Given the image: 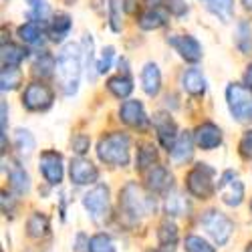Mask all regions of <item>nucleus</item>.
<instances>
[{"label": "nucleus", "mask_w": 252, "mask_h": 252, "mask_svg": "<svg viewBox=\"0 0 252 252\" xmlns=\"http://www.w3.org/2000/svg\"><path fill=\"white\" fill-rule=\"evenodd\" d=\"M236 45L242 53H248L252 49V29L248 23H240L238 25V32H236Z\"/></svg>", "instance_id": "f704fd0d"}, {"label": "nucleus", "mask_w": 252, "mask_h": 252, "mask_svg": "<svg viewBox=\"0 0 252 252\" xmlns=\"http://www.w3.org/2000/svg\"><path fill=\"white\" fill-rule=\"evenodd\" d=\"M242 4H244V8H246V10H250V12H252V0H242Z\"/></svg>", "instance_id": "de8ad7c7"}, {"label": "nucleus", "mask_w": 252, "mask_h": 252, "mask_svg": "<svg viewBox=\"0 0 252 252\" xmlns=\"http://www.w3.org/2000/svg\"><path fill=\"white\" fill-rule=\"evenodd\" d=\"M214 170L208 163H198L194 165V170L188 174L186 184H188V192L196 198H210L214 194Z\"/></svg>", "instance_id": "39448f33"}, {"label": "nucleus", "mask_w": 252, "mask_h": 252, "mask_svg": "<svg viewBox=\"0 0 252 252\" xmlns=\"http://www.w3.org/2000/svg\"><path fill=\"white\" fill-rule=\"evenodd\" d=\"M123 10L125 12H135V2H133V0H123Z\"/></svg>", "instance_id": "a18cd8bd"}, {"label": "nucleus", "mask_w": 252, "mask_h": 252, "mask_svg": "<svg viewBox=\"0 0 252 252\" xmlns=\"http://www.w3.org/2000/svg\"><path fill=\"white\" fill-rule=\"evenodd\" d=\"M250 206H252V204H250Z\"/></svg>", "instance_id": "3c124183"}, {"label": "nucleus", "mask_w": 252, "mask_h": 252, "mask_svg": "<svg viewBox=\"0 0 252 252\" xmlns=\"http://www.w3.org/2000/svg\"><path fill=\"white\" fill-rule=\"evenodd\" d=\"M154 127H156V133H158V139L161 143V148L167 150V152H172L176 141H178V137H180L174 119L167 113H163V111L156 113L154 115Z\"/></svg>", "instance_id": "9d476101"}, {"label": "nucleus", "mask_w": 252, "mask_h": 252, "mask_svg": "<svg viewBox=\"0 0 252 252\" xmlns=\"http://www.w3.org/2000/svg\"><path fill=\"white\" fill-rule=\"evenodd\" d=\"M194 139L202 150H214L222 143V131L218 125L206 121V123L198 125V129L194 131Z\"/></svg>", "instance_id": "2eb2a0df"}, {"label": "nucleus", "mask_w": 252, "mask_h": 252, "mask_svg": "<svg viewBox=\"0 0 252 252\" xmlns=\"http://www.w3.org/2000/svg\"><path fill=\"white\" fill-rule=\"evenodd\" d=\"M27 4H29L31 12H32V16H34L36 20L47 18V14H49V4H47V0H27Z\"/></svg>", "instance_id": "58836bf2"}, {"label": "nucleus", "mask_w": 252, "mask_h": 252, "mask_svg": "<svg viewBox=\"0 0 252 252\" xmlns=\"http://www.w3.org/2000/svg\"><path fill=\"white\" fill-rule=\"evenodd\" d=\"M107 89L117 97V99H125L129 97L131 91H133V81L125 75H117V77H111L107 81Z\"/></svg>", "instance_id": "393cba45"}, {"label": "nucleus", "mask_w": 252, "mask_h": 252, "mask_svg": "<svg viewBox=\"0 0 252 252\" xmlns=\"http://www.w3.org/2000/svg\"><path fill=\"white\" fill-rule=\"evenodd\" d=\"M69 174H71V182L77 186H89L95 184L99 178L97 167L85 159V158H75L71 159V167H69Z\"/></svg>", "instance_id": "9b49d317"}, {"label": "nucleus", "mask_w": 252, "mask_h": 252, "mask_svg": "<svg viewBox=\"0 0 252 252\" xmlns=\"http://www.w3.org/2000/svg\"><path fill=\"white\" fill-rule=\"evenodd\" d=\"M83 63H85V69H87V75H89V71L93 69V65H91L93 63V38H91V34L83 36Z\"/></svg>", "instance_id": "e433bc0d"}, {"label": "nucleus", "mask_w": 252, "mask_h": 252, "mask_svg": "<svg viewBox=\"0 0 252 252\" xmlns=\"http://www.w3.org/2000/svg\"><path fill=\"white\" fill-rule=\"evenodd\" d=\"M244 252H252V242H250V244L246 246V250H244Z\"/></svg>", "instance_id": "09e8293b"}, {"label": "nucleus", "mask_w": 252, "mask_h": 252, "mask_svg": "<svg viewBox=\"0 0 252 252\" xmlns=\"http://www.w3.org/2000/svg\"><path fill=\"white\" fill-rule=\"evenodd\" d=\"M167 43H170L180 53V57L186 59L188 63H198L202 59V47H200L198 40L194 36H190V34L170 36V38H167Z\"/></svg>", "instance_id": "f8f14e48"}, {"label": "nucleus", "mask_w": 252, "mask_h": 252, "mask_svg": "<svg viewBox=\"0 0 252 252\" xmlns=\"http://www.w3.org/2000/svg\"><path fill=\"white\" fill-rule=\"evenodd\" d=\"M119 0H109V23H111V31L119 32L121 31V18H119Z\"/></svg>", "instance_id": "a19ab883"}, {"label": "nucleus", "mask_w": 252, "mask_h": 252, "mask_svg": "<svg viewBox=\"0 0 252 252\" xmlns=\"http://www.w3.org/2000/svg\"><path fill=\"white\" fill-rule=\"evenodd\" d=\"M244 83H246V87L248 89H252V65L246 69V73H244Z\"/></svg>", "instance_id": "49530a36"}, {"label": "nucleus", "mask_w": 252, "mask_h": 252, "mask_svg": "<svg viewBox=\"0 0 252 252\" xmlns=\"http://www.w3.org/2000/svg\"><path fill=\"white\" fill-rule=\"evenodd\" d=\"M83 67H85V63H83L81 47L75 45V43H69V45L63 47V51L57 57V75H59V81H61L63 93H65L67 97L77 93Z\"/></svg>", "instance_id": "f257e3e1"}, {"label": "nucleus", "mask_w": 252, "mask_h": 252, "mask_svg": "<svg viewBox=\"0 0 252 252\" xmlns=\"http://www.w3.org/2000/svg\"><path fill=\"white\" fill-rule=\"evenodd\" d=\"M27 234L31 238H45L49 234V218L40 212H34L27 222Z\"/></svg>", "instance_id": "b1692460"}, {"label": "nucleus", "mask_w": 252, "mask_h": 252, "mask_svg": "<svg viewBox=\"0 0 252 252\" xmlns=\"http://www.w3.org/2000/svg\"><path fill=\"white\" fill-rule=\"evenodd\" d=\"M165 6H167V10H170L172 14H176V16H182L188 10L184 0H165Z\"/></svg>", "instance_id": "37998d69"}, {"label": "nucleus", "mask_w": 252, "mask_h": 252, "mask_svg": "<svg viewBox=\"0 0 252 252\" xmlns=\"http://www.w3.org/2000/svg\"><path fill=\"white\" fill-rule=\"evenodd\" d=\"M113 57H115V49L113 47H105L103 53H101V59H99V65H97V73L103 75L111 69V63H113Z\"/></svg>", "instance_id": "4c0bfd02"}, {"label": "nucleus", "mask_w": 252, "mask_h": 252, "mask_svg": "<svg viewBox=\"0 0 252 252\" xmlns=\"http://www.w3.org/2000/svg\"><path fill=\"white\" fill-rule=\"evenodd\" d=\"M228 109L236 121H252V89L232 83L226 89Z\"/></svg>", "instance_id": "20e7f679"}, {"label": "nucleus", "mask_w": 252, "mask_h": 252, "mask_svg": "<svg viewBox=\"0 0 252 252\" xmlns=\"http://www.w3.org/2000/svg\"><path fill=\"white\" fill-rule=\"evenodd\" d=\"M165 212L170 216H184L188 212V202L180 192H174L165 200Z\"/></svg>", "instance_id": "473e14b6"}, {"label": "nucleus", "mask_w": 252, "mask_h": 252, "mask_svg": "<svg viewBox=\"0 0 252 252\" xmlns=\"http://www.w3.org/2000/svg\"><path fill=\"white\" fill-rule=\"evenodd\" d=\"M172 182H174L172 174L167 172L163 165H154L148 172V186H150V190L156 192V194L167 192L172 188Z\"/></svg>", "instance_id": "dca6fc26"}, {"label": "nucleus", "mask_w": 252, "mask_h": 252, "mask_svg": "<svg viewBox=\"0 0 252 252\" xmlns=\"http://www.w3.org/2000/svg\"><path fill=\"white\" fill-rule=\"evenodd\" d=\"M55 69H57V59L47 51L40 53L36 57V61L32 63V75L40 77V79H49L55 73Z\"/></svg>", "instance_id": "4be33fe9"}, {"label": "nucleus", "mask_w": 252, "mask_h": 252, "mask_svg": "<svg viewBox=\"0 0 252 252\" xmlns=\"http://www.w3.org/2000/svg\"><path fill=\"white\" fill-rule=\"evenodd\" d=\"M163 25H165V16L158 8H150L139 16V27L143 31H156V29H161Z\"/></svg>", "instance_id": "c85d7f7f"}, {"label": "nucleus", "mask_w": 252, "mask_h": 252, "mask_svg": "<svg viewBox=\"0 0 252 252\" xmlns=\"http://www.w3.org/2000/svg\"><path fill=\"white\" fill-rule=\"evenodd\" d=\"M210 12H214L222 23H228L234 12V0H208Z\"/></svg>", "instance_id": "2f4dec72"}, {"label": "nucleus", "mask_w": 252, "mask_h": 252, "mask_svg": "<svg viewBox=\"0 0 252 252\" xmlns=\"http://www.w3.org/2000/svg\"><path fill=\"white\" fill-rule=\"evenodd\" d=\"M202 226L206 228V232L214 238V242L218 246L226 244L228 238L232 236V230H234V224L228 216H224L218 210H208L202 218Z\"/></svg>", "instance_id": "423d86ee"}, {"label": "nucleus", "mask_w": 252, "mask_h": 252, "mask_svg": "<svg viewBox=\"0 0 252 252\" xmlns=\"http://www.w3.org/2000/svg\"><path fill=\"white\" fill-rule=\"evenodd\" d=\"M25 59H27V51L23 47L14 43H2V53H0L2 67H18Z\"/></svg>", "instance_id": "5701e85b"}, {"label": "nucleus", "mask_w": 252, "mask_h": 252, "mask_svg": "<svg viewBox=\"0 0 252 252\" xmlns=\"http://www.w3.org/2000/svg\"><path fill=\"white\" fill-rule=\"evenodd\" d=\"M119 208L129 220L137 222L143 216H150L154 212L156 200L152 198V194L145 192L139 184L127 182L123 186V190L119 192Z\"/></svg>", "instance_id": "f03ea898"}, {"label": "nucleus", "mask_w": 252, "mask_h": 252, "mask_svg": "<svg viewBox=\"0 0 252 252\" xmlns=\"http://www.w3.org/2000/svg\"><path fill=\"white\" fill-rule=\"evenodd\" d=\"M87 250L89 252H115V246L107 234H95L87 242Z\"/></svg>", "instance_id": "72a5a7b5"}, {"label": "nucleus", "mask_w": 252, "mask_h": 252, "mask_svg": "<svg viewBox=\"0 0 252 252\" xmlns=\"http://www.w3.org/2000/svg\"><path fill=\"white\" fill-rule=\"evenodd\" d=\"M158 240H159V246L163 250H174V246L178 244V228L176 224L172 222H163L158 230Z\"/></svg>", "instance_id": "a878e982"}, {"label": "nucleus", "mask_w": 252, "mask_h": 252, "mask_svg": "<svg viewBox=\"0 0 252 252\" xmlns=\"http://www.w3.org/2000/svg\"><path fill=\"white\" fill-rule=\"evenodd\" d=\"M71 27H73V20L69 14H57L49 25V38L53 43H61V40L69 34Z\"/></svg>", "instance_id": "412c9836"}, {"label": "nucleus", "mask_w": 252, "mask_h": 252, "mask_svg": "<svg viewBox=\"0 0 252 252\" xmlns=\"http://www.w3.org/2000/svg\"><path fill=\"white\" fill-rule=\"evenodd\" d=\"M141 87L150 97H156L161 89V73L156 63H148L141 71Z\"/></svg>", "instance_id": "f3484780"}, {"label": "nucleus", "mask_w": 252, "mask_h": 252, "mask_svg": "<svg viewBox=\"0 0 252 252\" xmlns=\"http://www.w3.org/2000/svg\"><path fill=\"white\" fill-rule=\"evenodd\" d=\"M218 192H220V198L224 204L228 206H240L242 204V198H244V186L240 182V178L232 172V170H226L222 176H220V182H218Z\"/></svg>", "instance_id": "6e6552de"}, {"label": "nucleus", "mask_w": 252, "mask_h": 252, "mask_svg": "<svg viewBox=\"0 0 252 252\" xmlns=\"http://www.w3.org/2000/svg\"><path fill=\"white\" fill-rule=\"evenodd\" d=\"M8 182L10 188L18 194V196H25L31 190V178L25 172V167H20L16 161H10V170H8Z\"/></svg>", "instance_id": "6ab92c4d"}, {"label": "nucleus", "mask_w": 252, "mask_h": 252, "mask_svg": "<svg viewBox=\"0 0 252 252\" xmlns=\"http://www.w3.org/2000/svg\"><path fill=\"white\" fill-rule=\"evenodd\" d=\"M53 89L45 83H31L23 95V105L29 111H45L53 105Z\"/></svg>", "instance_id": "0eeeda50"}, {"label": "nucleus", "mask_w": 252, "mask_h": 252, "mask_svg": "<svg viewBox=\"0 0 252 252\" xmlns=\"http://www.w3.org/2000/svg\"><path fill=\"white\" fill-rule=\"evenodd\" d=\"M18 36L27 45H43V31L38 29L36 23H25L18 29Z\"/></svg>", "instance_id": "7c9ffc66"}, {"label": "nucleus", "mask_w": 252, "mask_h": 252, "mask_svg": "<svg viewBox=\"0 0 252 252\" xmlns=\"http://www.w3.org/2000/svg\"><path fill=\"white\" fill-rule=\"evenodd\" d=\"M20 81H23V73H20L18 67H2V73H0V89L2 91H14Z\"/></svg>", "instance_id": "cd10ccee"}, {"label": "nucleus", "mask_w": 252, "mask_h": 252, "mask_svg": "<svg viewBox=\"0 0 252 252\" xmlns=\"http://www.w3.org/2000/svg\"><path fill=\"white\" fill-rule=\"evenodd\" d=\"M129 150H131V141L129 137L117 131V133H109L99 139L97 143V156L103 163L109 165H127L129 163Z\"/></svg>", "instance_id": "7ed1b4c3"}, {"label": "nucleus", "mask_w": 252, "mask_h": 252, "mask_svg": "<svg viewBox=\"0 0 252 252\" xmlns=\"http://www.w3.org/2000/svg\"><path fill=\"white\" fill-rule=\"evenodd\" d=\"M14 145H16V150L20 156H25L29 158L34 150V137L29 129H16L14 131Z\"/></svg>", "instance_id": "c756f323"}, {"label": "nucleus", "mask_w": 252, "mask_h": 252, "mask_svg": "<svg viewBox=\"0 0 252 252\" xmlns=\"http://www.w3.org/2000/svg\"><path fill=\"white\" fill-rule=\"evenodd\" d=\"M83 206H85V210L91 214L93 220H101L109 212V188L97 184L93 190H89L83 196Z\"/></svg>", "instance_id": "1a4fd4ad"}, {"label": "nucleus", "mask_w": 252, "mask_h": 252, "mask_svg": "<svg viewBox=\"0 0 252 252\" xmlns=\"http://www.w3.org/2000/svg\"><path fill=\"white\" fill-rule=\"evenodd\" d=\"M240 154L246 159H252V129L244 133V137L240 139Z\"/></svg>", "instance_id": "79ce46f5"}, {"label": "nucleus", "mask_w": 252, "mask_h": 252, "mask_svg": "<svg viewBox=\"0 0 252 252\" xmlns=\"http://www.w3.org/2000/svg\"><path fill=\"white\" fill-rule=\"evenodd\" d=\"M156 159H158V152H156V148H154V145H150V143H143L141 148L137 150L135 167H137L139 172H145L148 167H154Z\"/></svg>", "instance_id": "bb28decb"}, {"label": "nucleus", "mask_w": 252, "mask_h": 252, "mask_svg": "<svg viewBox=\"0 0 252 252\" xmlns=\"http://www.w3.org/2000/svg\"><path fill=\"white\" fill-rule=\"evenodd\" d=\"M184 248H186V252H216L214 246H210L200 236H188L184 242Z\"/></svg>", "instance_id": "c9c22d12"}, {"label": "nucleus", "mask_w": 252, "mask_h": 252, "mask_svg": "<svg viewBox=\"0 0 252 252\" xmlns=\"http://www.w3.org/2000/svg\"><path fill=\"white\" fill-rule=\"evenodd\" d=\"M12 208H14V202L10 200V196L6 194V192H2V212L8 216H12Z\"/></svg>", "instance_id": "c03bdc74"}, {"label": "nucleus", "mask_w": 252, "mask_h": 252, "mask_svg": "<svg viewBox=\"0 0 252 252\" xmlns=\"http://www.w3.org/2000/svg\"><path fill=\"white\" fill-rule=\"evenodd\" d=\"M89 145H91V139L87 137V135H75L73 139H71V148H73V152L81 158V156H85L87 152H89Z\"/></svg>", "instance_id": "ea45409f"}, {"label": "nucleus", "mask_w": 252, "mask_h": 252, "mask_svg": "<svg viewBox=\"0 0 252 252\" xmlns=\"http://www.w3.org/2000/svg\"><path fill=\"white\" fill-rule=\"evenodd\" d=\"M119 115H121V121L127 123L129 127H135V129L148 127V115H145V111H143L141 101H135V99L125 101L121 105V109H119Z\"/></svg>", "instance_id": "4468645a"}, {"label": "nucleus", "mask_w": 252, "mask_h": 252, "mask_svg": "<svg viewBox=\"0 0 252 252\" xmlns=\"http://www.w3.org/2000/svg\"><path fill=\"white\" fill-rule=\"evenodd\" d=\"M182 85H184V89L190 95L198 97V95H204V91H206V79H204L200 69L192 67V69H188L182 75Z\"/></svg>", "instance_id": "aec40b11"}, {"label": "nucleus", "mask_w": 252, "mask_h": 252, "mask_svg": "<svg viewBox=\"0 0 252 252\" xmlns=\"http://www.w3.org/2000/svg\"><path fill=\"white\" fill-rule=\"evenodd\" d=\"M150 252H158V250H150Z\"/></svg>", "instance_id": "8fccbe9b"}, {"label": "nucleus", "mask_w": 252, "mask_h": 252, "mask_svg": "<svg viewBox=\"0 0 252 252\" xmlns=\"http://www.w3.org/2000/svg\"><path fill=\"white\" fill-rule=\"evenodd\" d=\"M194 135L190 133V131H184V133H180V137H178V141H176V145H174V150L170 152L172 154V159L176 161V163H184V161H188L192 158V154H194Z\"/></svg>", "instance_id": "a211bd4d"}, {"label": "nucleus", "mask_w": 252, "mask_h": 252, "mask_svg": "<svg viewBox=\"0 0 252 252\" xmlns=\"http://www.w3.org/2000/svg\"><path fill=\"white\" fill-rule=\"evenodd\" d=\"M40 172L51 186H59L63 182V158L57 152H43L40 154Z\"/></svg>", "instance_id": "ddd939ff"}]
</instances>
